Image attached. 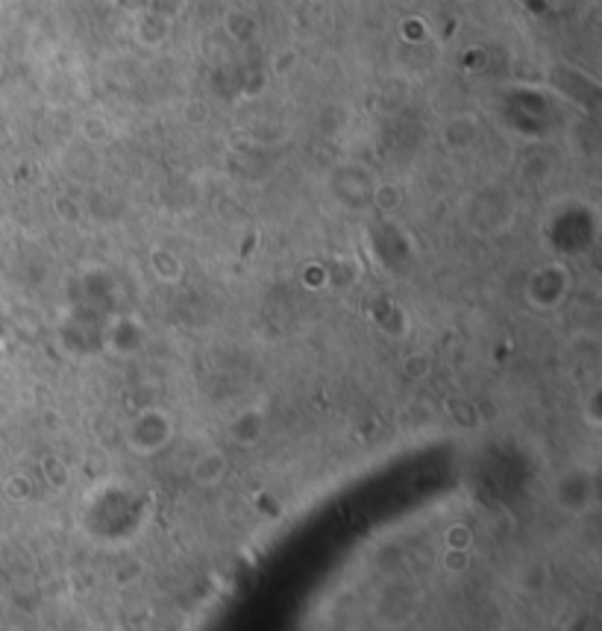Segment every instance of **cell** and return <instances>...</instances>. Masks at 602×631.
Returning a JSON list of instances; mask_svg holds the SVG:
<instances>
[{"label": "cell", "mask_w": 602, "mask_h": 631, "mask_svg": "<svg viewBox=\"0 0 602 631\" xmlns=\"http://www.w3.org/2000/svg\"><path fill=\"white\" fill-rule=\"evenodd\" d=\"M226 473H230V461H226L221 449H206L191 464V481L197 488H218L226 479Z\"/></svg>", "instance_id": "obj_2"}, {"label": "cell", "mask_w": 602, "mask_h": 631, "mask_svg": "<svg viewBox=\"0 0 602 631\" xmlns=\"http://www.w3.org/2000/svg\"><path fill=\"white\" fill-rule=\"evenodd\" d=\"M41 473H44V481L51 484L53 491H62V488H68V481H71V473H68V467H65L59 458H47L44 464H41Z\"/></svg>", "instance_id": "obj_3"}, {"label": "cell", "mask_w": 602, "mask_h": 631, "mask_svg": "<svg viewBox=\"0 0 602 631\" xmlns=\"http://www.w3.org/2000/svg\"><path fill=\"white\" fill-rule=\"evenodd\" d=\"M426 373H429V367L423 364L420 359H414V355H412V359H405V376H409V379H423Z\"/></svg>", "instance_id": "obj_6"}, {"label": "cell", "mask_w": 602, "mask_h": 631, "mask_svg": "<svg viewBox=\"0 0 602 631\" xmlns=\"http://www.w3.org/2000/svg\"><path fill=\"white\" fill-rule=\"evenodd\" d=\"M596 402H599V387H594L591 397H588V402H584V406H588V414H584V420H588V426H591V429H599V423H602Z\"/></svg>", "instance_id": "obj_5"}, {"label": "cell", "mask_w": 602, "mask_h": 631, "mask_svg": "<svg viewBox=\"0 0 602 631\" xmlns=\"http://www.w3.org/2000/svg\"><path fill=\"white\" fill-rule=\"evenodd\" d=\"M174 434V420L162 409H144L133 417V423L126 429V444L138 456H153L171 441Z\"/></svg>", "instance_id": "obj_1"}, {"label": "cell", "mask_w": 602, "mask_h": 631, "mask_svg": "<svg viewBox=\"0 0 602 631\" xmlns=\"http://www.w3.org/2000/svg\"><path fill=\"white\" fill-rule=\"evenodd\" d=\"M470 540H473V535H470V529H467V526H450V529H447V543H450V549L467 552V549H470Z\"/></svg>", "instance_id": "obj_4"}]
</instances>
